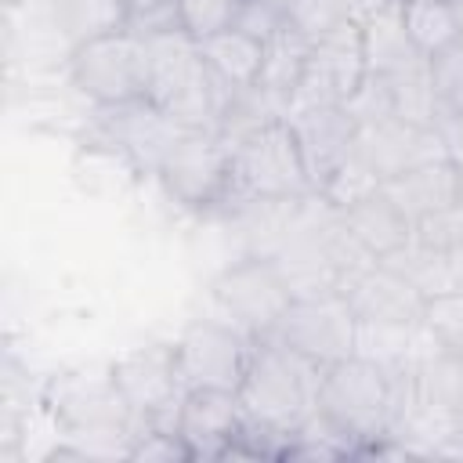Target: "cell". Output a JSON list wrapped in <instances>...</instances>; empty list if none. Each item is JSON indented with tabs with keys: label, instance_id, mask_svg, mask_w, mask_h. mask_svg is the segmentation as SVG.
<instances>
[{
	"label": "cell",
	"instance_id": "17",
	"mask_svg": "<svg viewBox=\"0 0 463 463\" xmlns=\"http://www.w3.org/2000/svg\"><path fill=\"white\" fill-rule=\"evenodd\" d=\"M347 235L376 260H391L412 242V217L383 192V184L369 188L365 195L351 199L347 206H336Z\"/></svg>",
	"mask_w": 463,
	"mask_h": 463
},
{
	"label": "cell",
	"instance_id": "12",
	"mask_svg": "<svg viewBox=\"0 0 463 463\" xmlns=\"http://www.w3.org/2000/svg\"><path fill=\"white\" fill-rule=\"evenodd\" d=\"M347 304L354 307L358 322H376V326H420L423 322V304L427 293L394 264L387 260H369L358 271H351L336 286Z\"/></svg>",
	"mask_w": 463,
	"mask_h": 463
},
{
	"label": "cell",
	"instance_id": "23",
	"mask_svg": "<svg viewBox=\"0 0 463 463\" xmlns=\"http://www.w3.org/2000/svg\"><path fill=\"white\" fill-rule=\"evenodd\" d=\"M54 18H58V29L65 33L69 47H76L90 36H101V33L127 29L123 0H58Z\"/></svg>",
	"mask_w": 463,
	"mask_h": 463
},
{
	"label": "cell",
	"instance_id": "2",
	"mask_svg": "<svg viewBox=\"0 0 463 463\" xmlns=\"http://www.w3.org/2000/svg\"><path fill=\"white\" fill-rule=\"evenodd\" d=\"M318 383H322L318 362L304 358L300 351L271 336H260L253 344V358L239 387V402L246 409V420L293 438L318 412Z\"/></svg>",
	"mask_w": 463,
	"mask_h": 463
},
{
	"label": "cell",
	"instance_id": "28",
	"mask_svg": "<svg viewBox=\"0 0 463 463\" xmlns=\"http://www.w3.org/2000/svg\"><path fill=\"white\" fill-rule=\"evenodd\" d=\"M456 210L463 217V163H459V192H456Z\"/></svg>",
	"mask_w": 463,
	"mask_h": 463
},
{
	"label": "cell",
	"instance_id": "1",
	"mask_svg": "<svg viewBox=\"0 0 463 463\" xmlns=\"http://www.w3.org/2000/svg\"><path fill=\"white\" fill-rule=\"evenodd\" d=\"M311 195L318 192L286 116H271L232 141V188L224 210L289 206Z\"/></svg>",
	"mask_w": 463,
	"mask_h": 463
},
{
	"label": "cell",
	"instance_id": "25",
	"mask_svg": "<svg viewBox=\"0 0 463 463\" xmlns=\"http://www.w3.org/2000/svg\"><path fill=\"white\" fill-rule=\"evenodd\" d=\"M177 11H181V29L203 40L235 25L239 0H177Z\"/></svg>",
	"mask_w": 463,
	"mask_h": 463
},
{
	"label": "cell",
	"instance_id": "16",
	"mask_svg": "<svg viewBox=\"0 0 463 463\" xmlns=\"http://www.w3.org/2000/svg\"><path fill=\"white\" fill-rule=\"evenodd\" d=\"M354 156L380 177V184L416 163L427 159H441L449 156L441 145V134L434 127H420V123H405L398 116H387L380 123H365L358 127V145Z\"/></svg>",
	"mask_w": 463,
	"mask_h": 463
},
{
	"label": "cell",
	"instance_id": "29",
	"mask_svg": "<svg viewBox=\"0 0 463 463\" xmlns=\"http://www.w3.org/2000/svg\"><path fill=\"white\" fill-rule=\"evenodd\" d=\"M452 7H456V14H459V25H463V0H449Z\"/></svg>",
	"mask_w": 463,
	"mask_h": 463
},
{
	"label": "cell",
	"instance_id": "15",
	"mask_svg": "<svg viewBox=\"0 0 463 463\" xmlns=\"http://www.w3.org/2000/svg\"><path fill=\"white\" fill-rule=\"evenodd\" d=\"M293 123V134L300 141L304 163L311 170L315 192L329 184V177L354 156L358 145V119L347 112V105H307L286 116Z\"/></svg>",
	"mask_w": 463,
	"mask_h": 463
},
{
	"label": "cell",
	"instance_id": "18",
	"mask_svg": "<svg viewBox=\"0 0 463 463\" xmlns=\"http://www.w3.org/2000/svg\"><path fill=\"white\" fill-rule=\"evenodd\" d=\"M383 192L416 221L434 217L441 210L456 206V192H459V163L441 156V159H427L416 163L394 177L383 181Z\"/></svg>",
	"mask_w": 463,
	"mask_h": 463
},
{
	"label": "cell",
	"instance_id": "27",
	"mask_svg": "<svg viewBox=\"0 0 463 463\" xmlns=\"http://www.w3.org/2000/svg\"><path fill=\"white\" fill-rule=\"evenodd\" d=\"M286 22H289V0H239L235 29H242L257 40H268Z\"/></svg>",
	"mask_w": 463,
	"mask_h": 463
},
{
	"label": "cell",
	"instance_id": "20",
	"mask_svg": "<svg viewBox=\"0 0 463 463\" xmlns=\"http://www.w3.org/2000/svg\"><path fill=\"white\" fill-rule=\"evenodd\" d=\"M213 76L232 90H253L264 69V40L242 33V29H221L213 36L195 40Z\"/></svg>",
	"mask_w": 463,
	"mask_h": 463
},
{
	"label": "cell",
	"instance_id": "4",
	"mask_svg": "<svg viewBox=\"0 0 463 463\" xmlns=\"http://www.w3.org/2000/svg\"><path fill=\"white\" fill-rule=\"evenodd\" d=\"M69 80L94 109L141 101L152 80L148 40L134 29H116L76 43L69 47Z\"/></svg>",
	"mask_w": 463,
	"mask_h": 463
},
{
	"label": "cell",
	"instance_id": "24",
	"mask_svg": "<svg viewBox=\"0 0 463 463\" xmlns=\"http://www.w3.org/2000/svg\"><path fill=\"white\" fill-rule=\"evenodd\" d=\"M123 459L130 463H192V452L174 423H148L134 427Z\"/></svg>",
	"mask_w": 463,
	"mask_h": 463
},
{
	"label": "cell",
	"instance_id": "3",
	"mask_svg": "<svg viewBox=\"0 0 463 463\" xmlns=\"http://www.w3.org/2000/svg\"><path fill=\"white\" fill-rule=\"evenodd\" d=\"M145 40L152 54L148 101L159 105L170 119H177L184 130H217L228 101L239 90L224 87L213 76L195 36H188L184 29L145 36Z\"/></svg>",
	"mask_w": 463,
	"mask_h": 463
},
{
	"label": "cell",
	"instance_id": "13",
	"mask_svg": "<svg viewBox=\"0 0 463 463\" xmlns=\"http://www.w3.org/2000/svg\"><path fill=\"white\" fill-rule=\"evenodd\" d=\"M51 409L58 423L69 434H127L134 430V412L123 402V394L112 383V373L105 376H65L51 387ZM127 452V449H123Z\"/></svg>",
	"mask_w": 463,
	"mask_h": 463
},
{
	"label": "cell",
	"instance_id": "14",
	"mask_svg": "<svg viewBox=\"0 0 463 463\" xmlns=\"http://www.w3.org/2000/svg\"><path fill=\"white\" fill-rule=\"evenodd\" d=\"M242 423L246 409L239 402V391L217 387H188L174 416V427L184 438L192 459H224Z\"/></svg>",
	"mask_w": 463,
	"mask_h": 463
},
{
	"label": "cell",
	"instance_id": "7",
	"mask_svg": "<svg viewBox=\"0 0 463 463\" xmlns=\"http://www.w3.org/2000/svg\"><path fill=\"white\" fill-rule=\"evenodd\" d=\"M268 336L326 369L358 351V315L340 289H311L293 297Z\"/></svg>",
	"mask_w": 463,
	"mask_h": 463
},
{
	"label": "cell",
	"instance_id": "9",
	"mask_svg": "<svg viewBox=\"0 0 463 463\" xmlns=\"http://www.w3.org/2000/svg\"><path fill=\"white\" fill-rule=\"evenodd\" d=\"M112 383L134 412V427L174 423L184 398V380L177 369L174 344H145L112 362Z\"/></svg>",
	"mask_w": 463,
	"mask_h": 463
},
{
	"label": "cell",
	"instance_id": "10",
	"mask_svg": "<svg viewBox=\"0 0 463 463\" xmlns=\"http://www.w3.org/2000/svg\"><path fill=\"white\" fill-rule=\"evenodd\" d=\"M253 336L242 333L232 322L199 318L192 322L177 340V369L188 387H217V391H239L253 358Z\"/></svg>",
	"mask_w": 463,
	"mask_h": 463
},
{
	"label": "cell",
	"instance_id": "19",
	"mask_svg": "<svg viewBox=\"0 0 463 463\" xmlns=\"http://www.w3.org/2000/svg\"><path fill=\"white\" fill-rule=\"evenodd\" d=\"M307 54H311V36L304 29H297L293 22H286L282 29H275L264 40V69H260L257 90L271 101V109L279 116L289 112V98L304 76Z\"/></svg>",
	"mask_w": 463,
	"mask_h": 463
},
{
	"label": "cell",
	"instance_id": "6",
	"mask_svg": "<svg viewBox=\"0 0 463 463\" xmlns=\"http://www.w3.org/2000/svg\"><path fill=\"white\" fill-rule=\"evenodd\" d=\"M156 181L181 210H224L232 188V141L221 130H184L163 156Z\"/></svg>",
	"mask_w": 463,
	"mask_h": 463
},
{
	"label": "cell",
	"instance_id": "8",
	"mask_svg": "<svg viewBox=\"0 0 463 463\" xmlns=\"http://www.w3.org/2000/svg\"><path fill=\"white\" fill-rule=\"evenodd\" d=\"M365 76H369V65L362 47V25L340 22L318 40H311V54L289 98V112L307 105H347L351 94L365 83Z\"/></svg>",
	"mask_w": 463,
	"mask_h": 463
},
{
	"label": "cell",
	"instance_id": "11",
	"mask_svg": "<svg viewBox=\"0 0 463 463\" xmlns=\"http://www.w3.org/2000/svg\"><path fill=\"white\" fill-rule=\"evenodd\" d=\"M94 134H98V145H105L109 152H116L134 170L156 174L159 163H163V156L170 152V145L184 134V127L177 119H170L159 105H152L148 98H141V101L98 109Z\"/></svg>",
	"mask_w": 463,
	"mask_h": 463
},
{
	"label": "cell",
	"instance_id": "22",
	"mask_svg": "<svg viewBox=\"0 0 463 463\" xmlns=\"http://www.w3.org/2000/svg\"><path fill=\"white\" fill-rule=\"evenodd\" d=\"M398 14L412 47L430 61L463 36L459 14L449 0H398Z\"/></svg>",
	"mask_w": 463,
	"mask_h": 463
},
{
	"label": "cell",
	"instance_id": "26",
	"mask_svg": "<svg viewBox=\"0 0 463 463\" xmlns=\"http://www.w3.org/2000/svg\"><path fill=\"white\" fill-rule=\"evenodd\" d=\"M123 11H127V29H134L141 36H159V33L181 29L177 0H123Z\"/></svg>",
	"mask_w": 463,
	"mask_h": 463
},
{
	"label": "cell",
	"instance_id": "5",
	"mask_svg": "<svg viewBox=\"0 0 463 463\" xmlns=\"http://www.w3.org/2000/svg\"><path fill=\"white\" fill-rule=\"evenodd\" d=\"M210 297L232 326L260 340L279 326L297 293L275 253H250L213 275Z\"/></svg>",
	"mask_w": 463,
	"mask_h": 463
},
{
	"label": "cell",
	"instance_id": "21",
	"mask_svg": "<svg viewBox=\"0 0 463 463\" xmlns=\"http://www.w3.org/2000/svg\"><path fill=\"white\" fill-rule=\"evenodd\" d=\"M362 47H365V65H369V76H394V72H405L420 61H427L412 40L405 36V25H402V14H398V4H391L387 11H380L376 18H369L362 25Z\"/></svg>",
	"mask_w": 463,
	"mask_h": 463
}]
</instances>
